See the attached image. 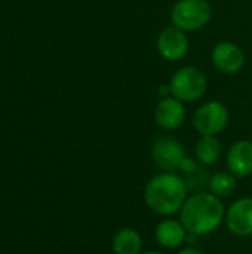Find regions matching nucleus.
Returning a JSON list of instances; mask_svg holds the SVG:
<instances>
[{"mask_svg": "<svg viewBox=\"0 0 252 254\" xmlns=\"http://www.w3.org/2000/svg\"><path fill=\"white\" fill-rule=\"evenodd\" d=\"M224 205L212 193H196L186 199L181 208V223L195 237L212 232L224 219Z\"/></svg>", "mask_w": 252, "mask_h": 254, "instance_id": "nucleus-1", "label": "nucleus"}, {"mask_svg": "<svg viewBox=\"0 0 252 254\" xmlns=\"http://www.w3.org/2000/svg\"><path fill=\"white\" fill-rule=\"evenodd\" d=\"M187 195L184 180L174 173L154 176L146 186L144 198L149 208L159 216H172L181 211Z\"/></svg>", "mask_w": 252, "mask_h": 254, "instance_id": "nucleus-2", "label": "nucleus"}, {"mask_svg": "<svg viewBox=\"0 0 252 254\" xmlns=\"http://www.w3.org/2000/svg\"><path fill=\"white\" fill-rule=\"evenodd\" d=\"M212 18V7L208 0H178L171 10L172 25L183 31H198Z\"/></svg>", "mask_w": 252, "mask_h": 254, "instance_id": "nucleus-3", "label": "nucleus"}, {"mask_svg": "<svg viewBox=\"0 0 252 254\" xmlns=\"http://www.w3.org/2000/svg\"><path fill=\"white\" fill-rule=\"evenodd\" d=\"M172 97L183 103H193L203 97L208 88L206 74L198 67H183L180 68L169 82Z\"/></svg>", "mask_w": 252, "mask_h": 254, "instance_id": "nucleus-4", "label": "nucleus"}, {"mask_svg": "<svg viewBox=\"0 0 252 254\" xmlns=\"http://www.w3.org/2000/svg\"><path fill=\"white\" fill-rule=\"evenodd\" d=\"M229 124V110L220 101H206L193 115V125L201 135H217Z\"/></svg>", "mask_w": 252, "mask_h": 254, "instance_id": "nucleus-5", "label": "nucleus"}, {"mask_svg": "<svg viewBox=\"0 0 252 254\" xmlns=\"http://www.w3.org/2000/svg\"><path fill=\"white\" fill-rule=\"evenodd\" d=\"M151 158L154 164L165 173H174L177 170H181L184 161L187 159L183 144L168 135L157 137L153 141Z\"/></svg>", "mask_w": 252, "mask_h": 254, "instance_id": "nucleus-6", "label": "nucleus"}, {"mask_svg": "<svg viewBox=\"0 0 252 254\" xmlns=\"http://www.w3.org/2000/svg\"><path fill=\"white\" fill-rule=\"evenodd\" d=\"M156 48L162 58L175 63L183 60L189 52V39L186 31L175 25H169L160 31L156 40Z\"/></svg>", "mask_w": 252, "mask_h": 254, "instance_id": "nucleus-7", "label": "nucleus"}, {"mask_svg": "<svg viewBox=\"0 0 252 254\" xmlns=\"http://www.w3.org/2000/svg\"><path fill=\"white\" fill-rule=\"evenodd\" d=\"M212 64L223 74H238L245 65V54L236 43L221 42L212 51Z\"/></svg>", "mask_w": 252, "mask_h": 254, "instance_id": "nucleus-8", "label": "nucleus"}, {"mask_svg": "<svg viewBox=\"0 0 252 254\" xmlns=\"http://www.w3.org/2000/svg\"><path fill=\"white\" fill-rule=\"evenodd\" d=\"M154 119L165 131H174L180 128L186 121V109L183 101L175 97L162 98L154 109Z\"/></svg>", "mask_w": 252, "mask_h": 254, "instance_id": "nucleus-9", "label": "nucleus"}, {"mask_svg": "<svg viewBox=\"0 0 252 254\" xmlns=\"http://www.w3.org/2000/svg\"><path fill=\"white\" fill-rule=\"evenodd\" d=\"M227 228L233 235L251 237L252 235V198L238 199L227 210Z\"/></svg>", "mask_w": 252, "mask_h": 254, "instance_id": "nucleus-10", "label": "nucleus"}, {"mask_svg": "<svg viewBox=\"0 0 252 254\" xmlns=\"http://www.w3.org/2000/svg\"><path fill=\"white\" fill-rule=\"evenodd\" d=\"M227 167L236 177H248L252 174V143L241 140L235 143L227 153Z\"/></svg>", "mask_w": 252, "mask_h": 254, "instance_id": "nucleus-11", "label": "nucleus"}, {"mask_svg": "<svg viewBox=\"0 0 252 254\" xmlns=\"http://www.w3.org/2000/svg\"><path fill=\"white\" fill-rule=\"evenodd\" d=\"M156 241L165 249L180 247L187 237V231L181 222L177 220H163L157 225L154 232Z\"/></svg>", "mask_w": 252, "mask_h": 254, "instance_id": "nucleus-12", "label": "nucleus"}, {"mask_svg": "<svg viewBox=\"0 0 252 254\" xmlns=\"http://www.w3.org/2000/svg\"><path fill=\"white\" fill-rule=\"evenodd\" d=\"M143 240L140 234L131 228L120 229L113 238V250L116 254H140Z\"/></svg>", "mask_w": 252, "mask_h": 254, "instance_id": "nucleus-13", "label": "nucleus"}, {"mask_svg": "<svg viewBox=\"0 0 252 254\" xmlns=\"http://www.w3.org/2000/svg\"><path fill=\"white\" fill-rule=\"evenodd\" d=\"M221 155V143L215 135H202L196 143V158L202 165H212Z\"/></svg>", "mask_w": 252, "mask_h": 254, "instance_id": "nucleus-14", "label": "nucleus"}, {"mask_svg": "<svg viewBox=\"0 0 252 254\" xmlns=\"http://www.w3.org/2000/svg\"><path fill=\"white\" fill-rule=\"evenodd\" d=\"M209 190L212 195L221 198V196H229L232 195L236 188H238V182H236V176L232 173H226V171H218L215 173L211 179H209Z\"/></svg>", "mask_w": 252, "mask_h": 254, "instance_id": "nucleus-15", "label": "nucleus"}, {"mask_svg": "<svg viewBox=\"0 0 252 254\" xmlns=\"http://www.w3.org/2000/svg\"><path fill=\"white\" fill-rule=\"evenodd\" d=\"M178 254H203L201 250H198V249H184V250H181Z\"/></svg>", "mask_w": 252, "mask_h": 254, "instance_id": "nucleus-16", "label": "nucleus"}, {"mask_svg": "<svg viewBox=\"0 0 252 254\" xmlns=\"http://www.w3.org/2000/svg\"><path fill=\"white\" fill-rule=\"evenodd\" d=\"M144 254H162V253H159V252H147V253H144Z\"/></svg>", "mask_w": 252, "mask_h": 254, "instance_id": "nucleus-17", "label": "nucleus"}]
</instances>
